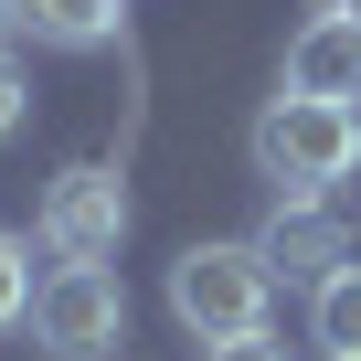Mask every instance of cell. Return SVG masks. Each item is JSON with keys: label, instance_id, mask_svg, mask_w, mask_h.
I'll use <instances>...</instances> for the list:
<instances>
[{"label": "cell", "instance_id": "obj_1", "mask_svg": "<svg viewBox=\"0 0 361 361\" xmlns=\"http://www.w3.org/2000/svg\"><path fill=\"white\" fill-rule=\"evenodd\" d=\"M255 180L276 202H329L340 180L361 170V106H329V96H276L255 117Z\"/></svg>", "mask_w": 361, "mask_h": 361}, {"label": "cell", "instance_id": "obj_4", "mask_svg": "<svg viewBox=\"0 0 361 361\" xmlns=\"http://www.w3.org/2000/svg\"><path fill=\"white\" fill-rule=\"evenodd\" d=\"M32 340H43L54 361L117 350V340H128V287H117L106 266H54V276L32 287Z\"/></svg>", "mask_w": 361, "mask_h": 361}, {"label": "cell", "instance_id": "obj_13", "mask_svg": "<svg viewBox=\"0 0 361 361\" xmlns=\"http://www.w3.org/2000/svg\"><path fill=\"white\" fill-rule=\"evenodd\" d=\"M11 32H22V0H0V43H11Z\"/></svg>", "mask_w": 361, "mask_h": 361}, {"label": "cell", "instance_id": "obj_2", "mask_svg": "<svg viewBox=\"0 0 361 361\" xmlns=\"http://www.w3.org/2000/svg\"><path fill=\"white\" fill-rule=\"evenodd\" d=\"M266 298H276V276H266L255 245H192V255H170V319L192 329L202 350L255 340L266 329Z\"/></svg>", "mask_w": 361, "mask_h": 361}, {"label": "cell", "instance_id": "obj_6", "mask_svg": "<svg viewBox=\"0 0 361 361\" xmlns=\"http://www.w3.org/2000/svg\"><path fill=\"white\" fill-rule=\"evenodd\" d=\"M276 96H329V106H350V96H361V32L329 22V11H308L298 43H287V64H276Z\"/></svg>", "mask_w": 361, "mask_h": 361}, {"label": "cell", "instance_id": "obj_5", "mask_svg": "<svg viewBox=\"0 0 361 361\" xmlns=\"http://www.w3.org/2000/svg\"><path fill=\"white\" fill-rule=\"evenodd\" d=\"M255 255H266V276H276V287H319V276H340V266H350V234H340V213H329V202H276V213H266V234H255Z\"/></svg>", "mask_w": 361, "mask_h": 361}, {"label": "cell", "instance_id": "obj_7", "mask_svg": "<svg viewBox=\"0 0 361 361\" xmlns=\"http://www.w3.org/2000/svg\"><path fill=\"white\" fill-rule=\"evenodd\" d=\"M22 32L54 43V54H106L128 32V11H117V0H22Z\"/></svg>", "mask_w": 361, "mask_h": 361}, {"label": "cell", "instance_id": "obj_11", "mask_svg": "<svg viewBox=\"0 0 361 361\" xmlns=\"http://www.w3.org/2000/svg\"><path fill=\"white\" fill-rule=\"evenodd\" d=\"M202 361H287V340H276V329H255V340H224V350H202Z\"/></svg>", "mask_w": 361, "mask_h": 361}, {"label": "cell", "instance_id": "obj_3", "mask_svg": "<svg viewBox=\"0 0 361 361\" xmlns=\"http://www.w3.org/2000/svg\"><path fill=\"white\" fill-rule=\"evenodd\" d=\"M43 255L54 266H106L117 255V234H128V180L106 170V159H75V170H54V192H43Z\"/></svg>", "mask_w": 361, "mask_h": 361}, {"label": "cell", "instance_id": "obj_8", "mask_svg": "<svg viewBox=\"0 0 361 361\" xmlns=\"http://www.w3.org/2000/svg\"><path fill=\"white\" fill-rule=\"evenodd\" d=\"M308 329H319L329 361H361V266H340V276L308 287Z\"/></svg>", "mask_w": 361, "mask_h": 361}, {"label": "cell", "instance_id": "obj_12", "mask_svg": "<svg viewBox=\"0 0 361 361\" xmlns=\"http://www.w3.org/2000/svg\"><path fill=\"white\" fill-rule=\"evenodd\" d=\"M308 11H329V22H350V32H361V0H308Z\"/></svg>", "mask_w": 361, "mask_h": 361}, {"label": "cell", "instance_id": "obj_9", "mask_svg": "<svg viewBox=\"0 0 361 361\" xmlns=\"http://www.w3.org/2000/svg\"><path fill=\"white\" fill-rule=\"evenodd\" d=\"M22 319H32V245L0 234V340H11Z\"/></svg>", "mask_w": 361, "mask_h": 361}, {"label": "cell", "instance_id": "obj_10", "mask_svg": "<svg viewBox=\"0 0 361 361\" xmlns=\"http://www.w3.org/2000/svg\"><path fill=\"white\" fill-rule=\"evenodd\" d=\"M22 128H32V75L11 64V43H0V149H11Z\"/></svg>", "mask_w": 361, "mask_h": 361}]
</instances>
